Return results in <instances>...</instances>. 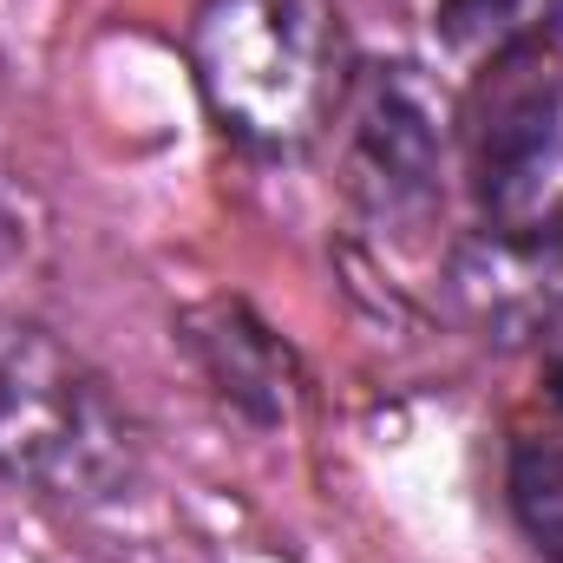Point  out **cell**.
<instances>
[{
    "label": "cell",
    "mask_w": 563,
    "mask_h": 563,
    "mask_svg": "<svg viewBox=\"0 0 563 563\" xmlns=\"http://www.w3.org/2000/svg\"><path fill=\"white\" fill-rule=\"evenodd\" d=\"M144 472V439L112 380L46 321L0 308V478L53 505H119Z\"/></svg>",
    "instance_id": "1"
},
{
    "label": "cell",
    "mask_w": 563,
    "mask_h": 563,
    "mask_svg": "<svg viewBox=\"0 0 563 563\" xmlns=\"http://www.w3.org/2000/svg\"><path fill=\"white\" fill-rule=\"evenodd\" d=\"M190 66L217 125L250 151L314 144L354 86L334 0H203Z\"/></svg>",
    "instance_id": "2"
},
{
    "label": "cell",
    "mask_w": 563,
    "mask_h": 563,
    "mask_svg": "<svg viewBox=\"0 0 563 563\" xmlns=\"http://www.w3.org/2000/svg\"><path fill=\"white\" fill-rule=\"evenodd\" d=\"M485 230L505 243L563 250V73L518 79L472 144Z\"/></svg>",
    "instance_id": "3"
},
{
    "label": "cell",
    "mask_w": 563,
    "mask_h": 563,
    "mask_svg": "<svg viewBox=\"0 0 563 563\" xmlns=\"http://www.w3.org/2000/svg\"><path fill=\"white\" fill-rule=\"evenodd\" d=\"M347 170L354 190L380 210H426L439 197L445 164V99L432 92L420 66H374L361 86H347Z\"/></svg>",
    "instance_id": "4"
},
{
    "label": "cell",
    "mask_w": 563,
    "mask_h": 563,
    "mask_svg": "<svg viewBox=\"0 0 563 563\" xmlns=\"http://www.w3.org/2000/svg\"><path fill=\"white\" fill-rule=\"evenodd\" d=\"M459 301L478 328H492L498 341H518L531 328H551L563 308V250L544 243H505L485 230V243H465L459 263Z\"/></svg>",
    "instance_id": "5"
},
{
    "label": "cell",
    "mask_w": 563,
    "mask_h": 563,
    "mask_svg": "<svg viewBox=\"0 0 563 563\" xmlns=\"http://www.w3.org/2000/svg\"><path fill=\"white\" fill-rule=\"evenodd\" d=\"M558 0H439V40L465 59H505L551 26Z\"/></svg>",
    "instance_id": "6"
},
{
    "label": "cell",
    "mask_w": 563,
    "mask_h": 563,
    "mask_svg": "<svg viewBox=\"0 0 563 563\" xmlns=\"http://www.w3.org/2000/svg\"><path fill=\"white\" fill-rule=\"evenodd\" d=\"M505 485H511V511L531 551L563 563V439H518Z\"/></svg>",
    "instance_id": "7"
},
{
    "label": "cell",
    "mask_w": 563,
    "mask_h": 563,
    "mask_svg": "<svg viewBox=\"0 0 563 563\" xmlns=\"http://www.w3.org/2000/svg\"><path fill=\"white\" fill-rule=\"evenodd\" d=\"M551 394H558V400H563V361H558V367H551Z\"/></svg>",
    "instance_id": "8"
}]
</instances>
